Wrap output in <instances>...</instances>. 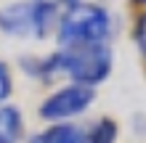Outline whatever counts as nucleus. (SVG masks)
<instances>
[{"mask_svg":"<svg viewBox=\"0 0 146 143\" xmlns=\"http://www.w3.org/2000/svg\"><path fill=\"white\" fill-rule=\"evenodd\" d=\"M114 32V21L106 5L80 0L74 5H66L64 13H58L56 24V43L61 50L69 48H88V45H109V37Z\"/></svg>","mask_w":146,"mask_h":143,"instance_id":"f257e3e1","label":"nucleus"},{"mask_svg":"<svg viewBox=\"0 0 146 143\" xmlns=\"http://www.w3.org/2000/svg\"><path fill=\"white\" fill-rule=\"evenodd\" d=\"M58 3L56 0H16L0 8V32L16 40H45L56 32Z\"/></svg>","mask_w":146,"mask_h":143,"instance_id":"f03ea898","label":"nucleus"},{"mask_svg":"<svg viewBox=\"0 0 146 143\" xmlns=\"http://www.w3.org/2000/svg\"><path fill=\"white\" fill-rule=\"evenodd\" d=\"M61 58V77H66L72 85H82L96 90L101 82L109 80L114 69V53L109 45H88V48H58Z\"/></svg>","mask_w":146,"mask_h":143,"instance_id":"7ed1b4c3","label":"nucleus"},{"mask_svg":"<svg viewBox=\"0 0 146 143\" xmlns=\"http://www.w3.org/2000/svg\"><path fill=\"white\" fill-rule=\"evenodd\" d=\"M93 98H96V90L69 82V85L56 88L53 93L42 101L37 114L48 125H64V122H72L74 117H82L93 106Z\"/></svg>","mask_w":146,"mask_h":143,"instance_id":"20e7f679","label":"nucleus"},{"mask_svg":"<svg viewBox=\"0 0 146 143\" xmlns=\"http://www.w3.org/2000/svg\"><path fill=\"white\" fill-rule=\"evenodd\" d=\"M19 66L21 72L27 74V77L37 80V82H50L56 77H61V58H58V50H53V53L48 56H21L19 58Z\"/></svg>","mask_w":146,"mask_h":143,"instance_id":"39448f33","label":"nucleus"},{"mask_svg":"<svg viewBox=\"0 0 146 143\" xmlns=\"http://www.w3.org/2000/svg\"><path fill=\"white\" fill-rule=\"evenodd\" d=\"M24 140V111L19 106H0V143H21Z\"/></svg>","mask_w":146,"mask_h":143,"instance_id":"423d86ee","label":"nucleus"},{"mask_svg":"<svg viewBox=\"0 0 146 143\" xmlns=\"http://www.w3.org/2000/svg\"><path fill=\"white\" fill-rule=\"evenodd\" d=\"M29 143H85V130L74 122L64 125H48L42 132L32 135Z\"/></svg>","mask_w":146,"mask_h":143,"instance_id":"0eeeda50","label":"nucleus"},{"mask_svg":"<svg viewBox=\"0 0 146 143\" xmlns=\"http://www.w3.org/2000/svg\"><path fill=\"white\" fill-rule=\"evenodd\" d=\"M117 122L104 117L93 125L90 130H85V143H117Z\"/></svg>","mask_w":146,"mask_h":143,"instance_id":"6e6552de","label":"nucleus"},{"mask_svg":"<svg viewBox=\"0 0 146 143\" xmlns=\"http://www.w3.org/2000/svg\"><path fill=\"white\" fill-rule=\"evenodd\" d=\"M133 43H135V48H138V53H141L143 64H146V11L133 24Z\"/></svg>","mask_w":146,"mask_h":143,"instance_id":"1a4fd4ad","label":"nucleus"},{"mask_svg":"<svg viewBox=\"0 0 146 143\" xmlns=\"http://www.w3.org/2000/svg\"><path fill=\"white\" fill-rule=\"evenodd\" d=\"M13 93V74H11V66L5 61H0V106H5V101L11 98Z\"/></svg>","mask_w":146,"mask_h":143,"instance_id":"9d476101","label":"nucleus"},{"mask_svg":"<svg viewBox=\"0 0 146 143\" xmlns=\"http://www.w3.org/2000/svg\"><path fill=\"white\" fill-rule=\"evenodd\" d=\"M130 3H133V5H138V8H143V11H146V0H130Z\"/></svg>","mask_w":146,"mask_h":143,"instance_id":"9b49d317","label":"nucleus"},{"mask_svg":"<svg viewBox=\"0 0 146 143\" xmlns=\"http://www.w3.org/2000/svg\"><path fill=\"white\" fill-rule=\"evenodd\" d=\"M56 3H58V5H61V3H64V5H74V3H80V0H56Z\"/></svg>","mask_w":146,"mask_h":143,"instance_id":"f8f14e48","label":"nucleus"},{"mask_svg":"<svg viewBox=\"0 0 146 143\" xmlns=\"http://www.w3.org/2000/svg\"><path fill=\"white\" fill-rule=\"evenodd\" d=\"M93 3H101V0H93Z\"/></svg>","mask_w":146,"mask_h":143,"instance_id":"ddd939ff","label":"nucleus"}]
</instances>
